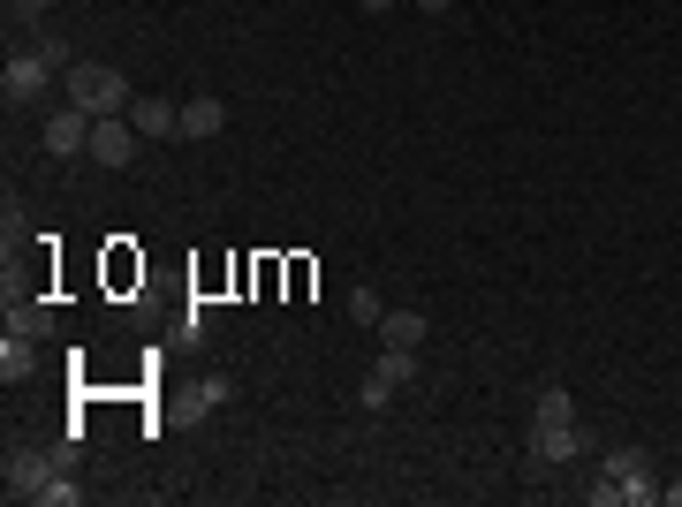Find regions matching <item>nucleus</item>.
I'll use <instances>...</instances> for the list:
<instances>
[{
    "label": "nucleus",
    "instance_id": "nucleus-7",
    "mask_svg": "<svg viewBox=\"0 0 682 507\" xmlns=\"http://www.w3.org/2000/svg\"><path fill=\"white\" fill-rule=\"evenodd\" d=\"M53 469H61V455H31V447H16V455H8V493H16V500H39L46 485H53Z\"/></svg>",
    "mask_w": 682,
    "mask_h": 507
},
{
    "label": "nucleus",
    "instance_id": "nucleus-8",
    "mask_svg": "<svg viewBox=\"0 0 682 507\" xmlns=\"http://www.w3.org/2000/svg\"><path fill=\"white\" fill-rule=\"evenodd\" d=\"M129 122H137V136H182V107H168V99H129Z\"/></svg>",
    "mask_w": 682,
    "mask_h": 507
},
{
    "label": "nucleus",
    "instance_id": "nucleus-9",
    "mask_svg": "<svg viewBox=\"0 0 682 507\" xmlns=\"http://www.w3.org/2000/svg\"><path fill=\"white\" fill-rule=\"evenodd\" d=\"M8 334H53V303H39V296H16L8 288Z\"/></svg>",
    "mask_w": 682,
    "mask_h": 507
},
{
    "label": "nucleus",
    "instance_id": "nucleus-10",
    "mask_svg": "<svg viewBox=\"0 0 682 507\" xmlns=\"http://www.w3.org/2000/svg\"><path fill=\"white\" fill-rule=\"evenodd\" d=\"M220 129H228V107H220L213 91H198V99L182 107V136H198V144H205V136H220Z\"/></svg>",
    "mask_w": 682,
    "mask_h": 507
},
{
    "label": "nucleus",
    "instance_id": "nucleus-21",
    "mask_svg": "<svg viewBox=\"0 0 682 507\" xmlns=\"http://www.w3.org/2000/svg\"><path fill=\"white\" fill-rule=\"evenodd\" d=\"M660 500H668V507H682V477H675V485H660Z\"/></svg>",
    "mask_w": 682,
    "mask_h": 507
},
{
    "label": "nucleus",
    "instance_id": "nucleus-1",
    "mask_svg": "<svg viewBox=\"0 0 682 507\" xmlns=\"http://www.w3.org/2000/svg\"><path fill=\"white\" fill-rule=\"evenodd\" d=\"M576 455H584L576 402H569V386H546V394H539V417H531V463L554 469V463H576Z\"/></svg>",
    "mask_w": 682,
    "mask_h": 507
},
{
    "label": "nucleus",
    "instance_id": "nucleus-13",
    "mask_svg": "<svg viewBox=\"0 0 682 507\" xmlns=\"http://www.w3.org/2000/svg\"><path fill=\"white\" fill-rule=\"evenodd\" d=\"M228 394H235V379H228V372H205L190 402H198V417H205V409H220V402H228Z\"/></svg>",
    "mask_w": 682,
    "mask_h": 507
},
{
    "label": "nucleus",
    "instance_id": "nucleus-12",
    "mask_svg": "<svg viewBox=\"0 0 682 507\" xmlns=\"http://www.w3.org/2000/svg\"><path fill=\"white\" fill-rule=\"evenodd\" d=\"M380 341H387V348H418V341H425V318H418V311H387Z\"/></svg>",
    "mask_w": 682,
    "mask_h": 507
},
{
    "label": "nucleus",
    "instance_id": "nucleus-22",
    "mask_svg": "<svg viewBox=\"0 0 682 507\" xmlns=\"http://www.w3.org/2000/svg\"><path fill=\"white\" fill-rule=\"evenodd\" d=\"M410 8H425V16H440V8H455V0H410Z\"/></svg>",
    "mask_w": 682,
    "mask_h": 507
},
{
    "label": "nucleus",
    "instance_id": "nucleus-15",
    "mask_svg": "<svg viewBox=\"0 0 682 507\" xmlns=\"http://www.w3.org/2000/svg\"><path fill=\"white\" fill-rule=\"evenodd\" d=\"M380 372H387L394 386H410V379H418V348H387V356H380Z\"/></svg>",
    "mask_w": 682,
    "mask_h": 507
},
{
    "label": "nucleus",
    "instance_id": "nucleus-18",
    "mask_svg": "<svg viewBox=\"0 0 682 507\" xmlns=\"http://www.w3.org/2000/svg\"><path fill=\"white\" fill-rule=\"evenodd\" d=\"M182 334H190V341H198V334H213V303H205V296L182 311Z\"/></svg>",
    "mask_w": 682,
    "mask_h": 507
},
{
    "label": "nucleus",
    "instance_id": "nucleus-17",
    "mask_svg": "<svg viewBox=\"0 0 682 507\" xmlns=\"http://www.w3.org/2000/svg\"><path fill=\"white\" fill-rule=\"evenodd\" d=\"M349 318H357V326H380V318H387V303L372 296V288H357V296H349Z\"/></svg>",
    "mask_w": 682,
    "mask_h": 507
},
{
    "label": "nucleus",
    "instance_id": "nucleus-14",
    "mask_svg": "<svg viewBox=\"0 0 682 507\" xmlns=\"http://www.w3.org/2000/svg\"><path fill=\"white\" fill-rule=\"evenodd\" d=\"M39 500H46V507H77V500H84V485H77V477H69V463L53 469V485H46Z\"/></svg>",
    "mask_w": 682,
    "mask_h": 507
},
{
    "label": "nucleus",
    "instance_id": "nucleus-4",
    "mask_svg": "<svg viewBox=\"0 0 682 507\" xmlns=\"http://www.w3.org/2000/svg\"><path fill=\"white\" fill-rule=\"evenodd\" d=\"M53 77H61V69L46 61L39 45H16L8 69H0V91H8V107H39L46 91H53Z\"/></svg>",
    "mask_w": 682,
    "mask_h": 507
},
{
    "label": "nucleus",
    "instance_id": "nucleus-20",
    "mask_svg": "<svg viewBox=\"0 0 682 507\" xmlns=\"http://www.w3.org/2000/svg\"><path fill=\"white\" fill-rule=\"evenodd\" d=\"M357 8H364V16H387V8H402V0H357Z\"/></svg>",
    "mask_w": 682,
    "mask_h": 507
},
{
    "label": "nucleus",
    "instance_id": "nucleus-6",
    "mask_svg": "<svg viewBox=\"0 0 682 507\" xmlns=\"http://www.w3.org/2000/svg\"><path fill=\"white\" fill-rule=\"evenodd\" d=\"M129 152H137V122L99 114V122H91V160H99V168H129Z\"/></svg>",
    "mask_w": 682,
    "mask_h": 507
},
{
    "label": "nucleus",
    "instance_id": "nucleus-19",
    "mask_svg": "<svg viewBox=\"0 0 682 507\" xmlns=\"http://www.w3.org/2000/svg\"><path fill=\"white\" fill-rule=\"evenodd\" d=\"M8 16H23V23H39V16H46V0H8Z\"/></svg>",
    "mask_w": 682,
    "mask_h": 507
},
{
    "label": "nucleus",
    "instance_id": "nucleus-16",
    "mask_svg": "<svg viewBox=\"0 0 682 507\" xmlns=\"http://www.w3.org/2000/svg\"><path fill=\"white\" fill-rule=\"evenodd\" d=\"M394 394H402V386L387 379V372H372V379L357 386V402H364V409H387V402H394Z\"/></svg>",
    "mask_w": 682,
    "mask_h": 507
},
{
    "label": "nucleus",
    "instance_id": "nucleus-3",
    "mask_svg": "<svg viewBox=\"0 0 682 507\" xmlns=\"http://www.w3.org/2000/svg\"><path fill=\"white\" fill-rule=\"evenodd\" d=\"M61 84H69V107H84L91 122L99 114H129V84H122V69H107V61H77Z\"/></svg>",
    "mask_w": 682,
    "mask_h": 507
},
{
    "label": "nucleus",
    "instance_id": "nucleus-11",
    "mask_svg": "<svg viewBox=\"0 0 682 507\" xmlns=\"http://www.w3.org/2000/svg\"><path fill=\"white\" fill-rule=\"evenodd\" d=\"M39 372V356H31V334H8L0 341V379L16 386V379H31Z\"/></svg>",
    "mask_w": 682,
    "mask_h": 507
},
{
    "label": "nucleus",
    "instance_id": "nucleus-2",
    "mask_svg": "<svg viewBox=\"0 0 682 507\" xmlns=\"http://www.w3.org/2000/svg\"><path fill=\"white\" fill-rule=\"evenodd\" d=\"M592 500H599V507H644V500H660V469H652V455H644V447L606 455V469H599V485H592Z\"/></svg>",
    "mask_w": 682,
    "mask_h": 507
},
{
    "label": "nucleus",
    "instance_id": "nucleus-5",
    "mask_svg": "<svg viewBox=\"0 0 682 507\" xmlns=\"http://www.w3.org/2000/svg\"><path fill=\"white\" fill-rule=\"evenodd\" d=\"M39 144L53 152V160H77V152H91V114L84 107H53L39 129Z\"/></svg>",
    "mask_w": 682,
    "mask_h": 507
}]
</instances>
